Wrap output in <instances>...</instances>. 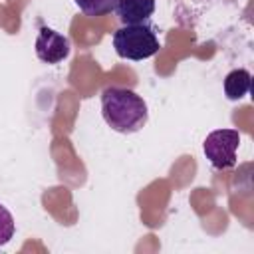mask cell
Wrapping results in <instances>:
<instances>
[{
	"label": "cell",
	"instance_id": "obj_1",
	"mask_svg": "<svg viewBox=\"0 0 254 254\" xmlns=\"http://www.w3.org/2000/svg\"><path fill=\"white\" fill-rule=\"evenodd\" d=\"M101 115L113 131L131 135L145 127L149 109L137 91L121 85H109L101 91Z\"/></svg>",
	"mask_w": 254,
	"mask_h": 254
},
{
	"label": "cell",
	"instance_id": "obj_2",
	"mask_svg": "<svg viewBox=\"0 0 254 254\" xmlns=\"http://www.w3.org/2000/svg\"><path fill=\"white\" fill-rule=\"evenodd\" d=\"M113 48L119 58L141 62L155 56L161 48L159 36L153 26L145 24H127L113 32Z\"/></svg>",
	"mask_w": 254,
	"mask_h": 254
},
{
	"label": "cell",
	"instance_id": "obj_3",
	"mask_svg": "<svg viewBox=\"0 0 254 254\" xmlns=\"http://www.w3.org/2000/svg\"><path fill=\"white\" fill-rule=\"evenodd\" d=\"M238 145H240V133L236 129H216L206 135L202 143V153L214 169L226 171L236 165Z\"/></svg>",
	"mask_w": 254,
	"mask_h": 254
},
{
	"label": "cell",
	"instance_id": "obj_4",
	"mask_svg": "<svg viewBox=\"0 0 254 254\" xmlns=\"http://www.w3.org/2000/svg\"><path fill=\"white\" fill-rule=\"evenodd\" d=\"M71 52L69 40L56 32L54 28L42 26L36 38V56L38 60H42L44 64H60L64 62Z\"/></svg>",
	"mask_w": 254,
	"mask_h": 254
},
{
	"label": "cell",
	"instance_id": "obj_5",
	"mask_svg": "<svg viewBox=\"0 0 254 254\" xmlns=\"http://www.w3.org/2000/svg\"><path fill=\"white\" fill-rule=\"evenodd\" d=\"M115 12L123 26L145 24L155 12V0H119Z\"/></svg>",
	"mask_w": 254,
	"mask_h": 254
},
{
	"label": "cell",
	"instance_id": "obj_6",
	"mask_svg": "<svg viewBox=\"0 0 254 254\" xmlns=\"http://www.w3.org/2000/svg\"><path fill=\"white\" fill-rule=\"evenodd\" d=\"M250 83H252V75L248 69H244V67L232 69L224 77V95L232 101L242 99L250 91Z\"/></svg>",
	"mask_w": 254,
	"mask_h": 254
},
{
	"label": "cell",
	"instance_id": "obj_7",
	"mask_svg": "<svg viewBox=\"0 0 254 254\" xmlns=\"http://www.w3.org/2000/svg\"><path fill=\"white\" fill-rule=\"evenodd\" d=\"M119 0H75L77 8L85 14V16H105L109 12L115 10Z\"/></svg>",
	"mask_w": 254,
	"mask_h": 254
},
{
	"label": "cell",
	"instance_id": "obj_8",
	"mask_svg": "<svg viewBox=\"0 0 254 254\" xmlns=\"http://www.w3.org/2000/svg\"><path fill=\"white\" fill-rule=\"evenodd\" d=\"M14 232H16V222L12 212L4 204H0V246H6L12 240Z\"/></svg>",
	"mask_w": 254,
	"mask_h": 254
}]
</instances>
